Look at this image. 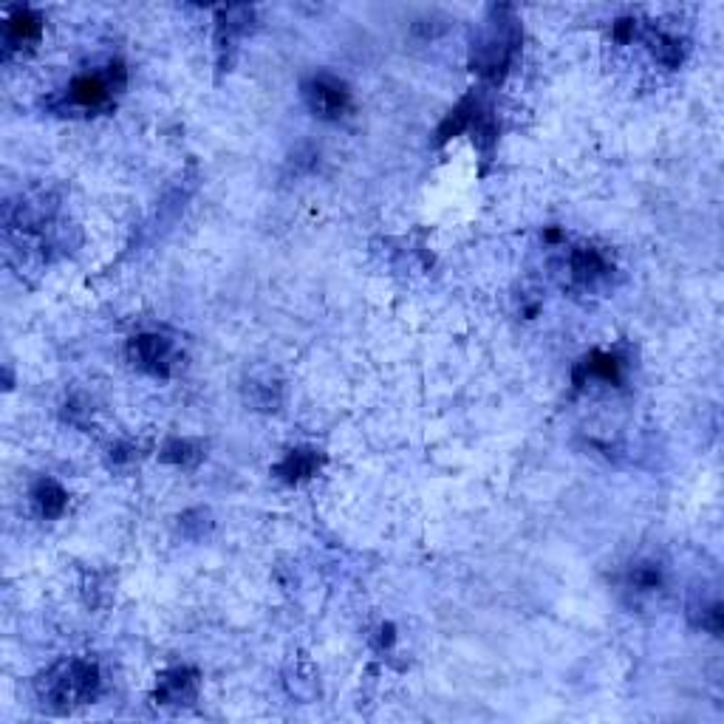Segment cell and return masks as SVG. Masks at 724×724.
I'll list each match as a JSON object with an SVG mask.
<instances>
[{"instance_id": "obj_1", "label": "cell", "mask_w": 724, "mask_h": 724, "mask_svg": "<svg viewBox=\"0 0 724 724\" xmlns=\"http://www.w3.org/2000/svg\"><path fill=\"white\" fill-rule=\"evenodd\" d=\"M521 46V26L510 6H493L470 49V66L484 80H501Z\"/></svg>"}, {"instance_id": "obj_2", "label": "cell", "mask_w": 724, "mask_h": 724, "mask_svg": "<svg viewBox=\"0 0 724 724\" xmlns=\"http://www.w3.org/2000/svg\"><path fill=\"white\" fill-rule=\"evenodd\" d=\"M102 679L91 659H63L37 679V693L46 705L71 708L97 699Z\"/></svg>"}, {"instance_id": "obj_3", "label": "cell", "mask_w": 724, "mask_h": 724, "mask_svg": "<svg viewBox=\"0 0 724 724\" xmlns=\"http://www.w3.org/2000/svg\"><path fill=\"white\" fill-rule=\"evenodd\" d=\"M125 66L114 60L108 63L105 71H88V74H80L74 77L71 85L66 88L63 94V111L66 108H74V111H83V114H97V111H105L114 105V94L125 88Z\"/></svg>"}, {"instance_id": "obj_4", "label": "cell", "mask_w": 724, "mask_h": 724, "mask_svg": "<svg viewBox=\"0 0 724 724\" xmlns=\"http://www.w3.org/2000/svg\"><path fill=\"white\" fill-rule=\"evenodd\" d=\"M128 360L150 377L167 379L179 365V351L162 334H136L128 343Z\"/></svg>"}, {"instance_id": "obj_5", "label": "cell", "mask_w": 724, "mask_h": 724, "mask_svg": "<svg viewBox=\"0 0 724 724\" xmlns=\"http://www.w3.org/2000/svg\"><path fill=\"white\" fill-rule=\"evenodd\" d=\"M306 102L320 119H340L351 105V91L343 80L331 74H317L306 83Z\"/></svg>"}, {"instance_id": "obj_6", "label": "cell", "mask_w": 724, "mask_h": 724, "mask_svg": "<svg viewBox=\"0 0 724 724\" xmlns=\"http://www.w3.org/2000/svg\"><path fill=\"white\" fill-rule=\"evenodd\" d=\"M40 37H43V17L37 15L34 9L17 6L9 12L6 23H3V49H6V54L29 49Z\"/></svg>"}, {"instance_id": "obj_7", "label": "cell", "mask_w": 724, "mask_h": 724, "mask_svg": "<svg viewBox=\"0 0 724 724\" xmlns=\"http://www.w3.org/2000/svg\"><path fill=\"white\" fill-rule=\"evenodd\" d=\"M153 696L162 705H187V702H193L198 696V671L196 668H187V665L170 668V671L159 676Z\"/></svg>"}, {"instance_id": "obj_8", "label": "cell", "mask_w": 724, "mask_h": 724, "mask_svg": "<svg viewBox=\"0 0 724 724\" xmlns=\"http://www.w3.org/2000/svg\"><path fill=\"white\" fill-rule=\"evenodd\" d=\"M623 377V362L617 360L609 351H592L586 360L575 365V385L586 388L589 382H606V385H617Z\"/></svg>"}, {"instance_id": "obj_9", "label": "cell", "mask_w": 724, "mask_h": 724, "mask_svg": "<svg viewBox=\"0 0 724 724\" xmlns=\"http://www.w3.org/2000/svg\"><path fill=\"white\" fill-rule=\"evenodd\" d=\"M252 23V9L249 6H227L218 12V29H215V43H218V54L224 63V54L235 49V40L247 32Z\"/></svg>"}, {"instance_id": "obj_10", "label": "cell", "mask_w": 724, "mask_h": 724, "mask_svg": "<svg viewBox=\"0 0 724 724\" xmlns=\"http://www.w3.org/2000/svg\"><path fill=\"white\" fill-rule=\"evenodd\" d=\"M320 464H323L320 450H314V447H297V450H289L286 459L275 467V476H278L280 481H286V484H297V481L312 478L314 473L320 470Z\"/></svg>"}, {"instance_id": "obj_11", "label": "cell", "mask_w": 724, "mask_h": 724, "mask_svg": "<svg viewBox=\"0 0 724 724\" xmlns=\"http://www.w3.org/2000/svg\"><path fill=\"white\" fill-rule=\"evenodd\" d=\"M478 111H481V99H478L476 91H470V94L461 99L459 105L445 116V122H442L439 131H436V142L445 145L447 139H453V136H461L464 131H470V125H473V119L478 116Z\"/></svg>"}, {"instance_id": "obj_12", "label": "cell", "mask_w": 724, "mask_h": 724, "mask_svg": "<svg viewBox=\"0 0 724 724\" xmlns=\"http://www.w3.org/2000/svg\"><path fill=\"white\" fill-rule=\"evenodd\" d=\"M569 272L577 283L589 286L594 280L606 278L609 275V261L603 258V252L594 247H577L569 255Z\"/></svg>"}, {"instance_id": "obj_13", "label": "cell", "mask_w": 724, "mask_h": 724, "mask_svg": "<svg viewBox=\"0 0 724 724\" xmlns=\"http://www.w3.org/2000/svg\"><path fill=\"white\" fill-rule=\"evenodd\" d=\"M32 498L43 518H60L68 507V493L54 478H40V481L34 484Z\"/></svg>"}, {"instance_id": "obj_14", "label": "cell", "mask_w": 724, "mask_h": 724, "mask_svg": "<svg viewBox=\"0 0 724 724\" xmlns=\"http://www.w3.org/2000/svg\"><path fill=\"white\" fill-rule=\"evenodd\" d=\"M159 459L167 461V464H179V467H193V464L204 459V445L193 442V439H170L162 447Z\"/></svg>"}, {"instance_id": "obj_15", "label": "cell", "mask_w": 724, "mask_h": 724, "mask_svg": "<svg viewBox=\"0 0 724 724\" xmlns=\"http://www.w3.org/2000/svg\"><path fill=\"white\" fill-rule=\"evenodd\" d=\"M648 43H651V51H654V57H657L662 66L676 68L679 63H682V49H679V40L671 37V34L651 32Z\"/></svg>"}, {"instance_id": "obj_16", "label": "cell", "mask_w": 724, "mask_h": 724, "mask_svg": "<svg viewBox=\"0 0 724 724\" xmlns=\"http://www.w3.org/2000/svg\"><path fill=\"white\" fill-rule=\"evenodd\" d=\"M628 583H631V589H637V592H657L659 586H662V572H659V566H654V563H640V566L631 569Z\"/></svg>"}, {"instance_id": "obj_17", "label": "cell", "mask_w": 724, "mask_h": 724, "mask_svg": "<svg viewBox=\"0 0 724 724\" xmlns=\"http://www.w3.org/2000/svg\"><path fill=\"white\" fill-rule=\"evenodd\" d=\"M631 34H634V20H617L614 23V37L620 40V43H628L631 40Z\"/></svg>"}]
</instances>
